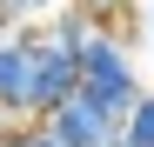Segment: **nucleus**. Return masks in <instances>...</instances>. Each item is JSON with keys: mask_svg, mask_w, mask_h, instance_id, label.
I'll return each instance as SVG.
<instances>
[{"mask_svg": "<svg viewBox=\"0 0 154 147\" xmlns=\"http://www.w3.org/2000/svg\"><path fill=\"white\" fill-rule=\"evenodd\" d=\"M74 94H81V54L60 40H47L40 20H27V107H20V120H54Z\"/></svg>", "mask_w": 154, "mask_h": 147, "instance_id": "nucleus-1", "label": "nucleus"}, {"mask_svg": "<svg viewBox=\"0 0 154 147\" xmlns=\"http://www.w3.org/2000/svg\"><path fill=\"white\" fill-rule=\"evenodd\" d=\"M81 94L87 100H100L107 114H134V100H141V67H134V47H127L121 34H94L87 47H81Z\"/></svg>", "mask_w": 154, "mask_h": 147, "instance_id": "nucleus-2", "label": "nucleus"}, {"mask_svg": "<svg viewBox=\"0 0 154 147\" xmlns=\"http://www.w3.org/2000/svg\"><path fill=\"white\" fill-rule=\"evenodd\" d=\"M121 127H127V120H121V114H107L100 100H87V94H74V100L47 120V134H54L60 147H107Z\"/></svg>", "mask_w": 154, "mask_h": 147, "instance_id": "nucleus-3", "label": "nucleus"}, {"mask_svg": "<svg viewBox=\"0 0 154 147\" xmlns=\"http://www.w3.org/2000/svg\"><path fill=\"white\" fill-rule=\"evenodd\" d=\"M20 107H27V20L0 34V114L20 120Z\"/></svg>", "mask_w": 154, "mask_h": 147, "instance_id": "nucleus-4", "label": "nucleus"}, {"mask_svg": "<svg viewBox=\"0 0 154 147\" xmlns=\"http://www.w3.org/2000/svg\"><path fill=\"white\" fill-rule=\"evenodd\" d=\"M74 7L94 20V34H121L134 47V0H74Z\"/></svg>", "mask_w": 154, "mask_h": 147, "instance_id": "nucleus-5", "label": "nucleus"}, {"mask_svg": "<svg viewBox=\"0 0 154 147\" xmlns=\"http://www.w3.org/2000/svg\"><path fill=\"white\" fill-rule=\"evenodd\" d=\"M40 27H47V40H60V47H74V54H81V47L94 40V20H87L81 7H74V0H60V7H54V14L40 20Z\"/></svg>", "mask_w": 154, "mask_h": 147, "instance_id": "nucleus-6", "label": "nucleus"}, {"mask_svg": "<svg viewBox=\"0 0 154 147\" xmlns=\"http://www.w3.org/2000/svg\"><path fill=\"white\" fill-rule=\"evenodd\" d=\"M121 140H127V147H154V87H147L141 100H134V114H127Z\"/></svg>", "mask_w": 154, "mask_h": 147, "instance_id": "nucleus-7", "label": "nucleus"}, {"mask_svg": "<svg viewBox=\"0 0 154 147\" xmlns=\"http://www.w3.org/2000/svg\"><path fill=\"white\" fill-rule=\"evenodd\" d=\"M0 147H60V140L47 134L40 120H7V127H0Z\"/></svg>", "mask_w": 154, "mask_h": 147, "instance_id": "nucleus-8", "label": "nucleus"}, {"mask_svg": "<svg viewBox=\"0 0 154 147\" xmlns=\"http://www.w3.org/2000/svg\"><path fill=\"white\" fill-rule=\"evenodd\" d=\"M0 7H7L14 20H47V14L60 7V0H0Z\"/></svg>", "mask_w": 154, "mask_h": 147, "instance_id": "nucleus-9", "label": "nucleus"}, {"mask_svg": "<svg viewBox=\"0 0 154 147\" xmlns=\"http://www.w3.org/2000/svg\"><path fill=\"white\" fill-rule=\"evenodd\" d=\"M134 7H154V0H134Z\"/></svg>", "mask_w": 154, "mask_h": 147, "instance_id": "nucleus-10", "label": "nucleus"}, {"mask_svg": "<svg viewBox=\"0 0 154 147\" xmlns=\"http://www.w3.org/2000/svg\"><path fill=\"white\" fill-rule=\"evenodd\" d=\"M147 20H154V7H147Z\"/></svg>", "mask_w": 154, "mask_h": 147, "instance_id": "nucleus-11", "label": "nucleus"}]
</instances>
